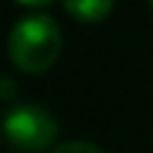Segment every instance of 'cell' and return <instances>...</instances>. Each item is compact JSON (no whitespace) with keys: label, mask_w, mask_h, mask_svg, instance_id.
Instances as JSON below:
<instances>
[{"label":"cell","mask_w":153,"mask_h":153,"mask_svg":"<svg viewBox=\"0 0 153 153\" xmlns=\"http://www.w3.org/2000/svg\"><path fill=\"white\" fill-rule=\"evenodd\" d=\"M62 51V32L51 16L30 13L19 19L8 38V54L24 73H43Z\"/></svg>","instance_id":"6da1fadb"},{"label":"cell","mask_w":153,"mask_h":153,"mask_svg":"<svg viewBox=\"0 0 153 153\" xmlns=\"http://www.w3.org/2000/svg\"><path fill=\"white\" fill-rule=\"evenodd\" d=\"M3 129H5V137L11 145H16L19 151H46L54 145L56 140V118L38 108V105H30V102H22V105H13L8 108L5 118H3Z\"/></svg>","instance_id":"7a4b0ae2"},{"label":"cell","mask_w":153,"mask_h":153,"mask_svg":"<svg viewBox=\"0 0 153 153\" xmlns=\"http://www.w3.org/2000/svg\"><path fill=\"white\" fill-rule=\"evenodd\" d=\"M65 11L78 22H102L113 11V0H65Z\"/></svg>","instance_id":"3957f363"},{"label":"cell","mask_w":153,"mask_h":153,"mask_svg":"<svg viewBox=\"0 0 153 153\" xmlns=\"http://www.w3.org/2000/svg\"><path fill=\"white\" fill-rule=\"evenodd\" d=\"M54 153H102L97 145H91V143H83V140H70V143H62V145H56V151Z\"/></svg>","instance_id":"277c9868"},{"label":"cell","mask_w":153,"mask_h":153,"mask_svg":"<svg viewBox=\"0 0 153 153\" xmlns=\"http://www.w3.org/2000/svg\"><path fill=\"white\" fill-rule=\"evenodd\" d=\"M0 83H3V100L8 102V100H11V94H13V81H11L8 75H3V81H0Z\"/></svg>","instance_id":"5b68a950"},{"label":"cell","mask_w":153,"mask_h":153,"mask_svg":"<svg viewBox=\"0 0 153 153\" xmlns=\"http://www.w3.org/2000/svg\"><path fill=\"white\" fill-rule=\"evenodd\" d=\"M16 3H22V5H48L54 0H16Z\"/></svg>","instance_id":"8992f818"},{"label":"cell","mask_w":153,"mask_h":153,"mask_svg":"<svg viewBox=\"0 0 153 153\" xmlns=\"http://www.w3.org/2000/svg\"><path fill=\"white\" fill-rule=\"evenodd\" d=\"M148 3H151V8H153V0H148Z\"/></svg>","instance_id":"52a82bcc"}]
</instances>
